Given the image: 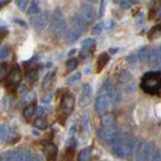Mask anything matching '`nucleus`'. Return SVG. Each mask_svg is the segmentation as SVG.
<instances>
[{
	"instance_id": "1",
	"label": "nucleus",
	"mask_w": 161,
	"mask_h": 161,
	"mask_svg": "<svg viewBox=\"0 0 161 161\" xmlns=\"http://www.w3.org/2000/svg\"><path fill=\"white\" fill-rule=\"evenodd\" d=\"M141 89L147 94H158L161 89V72H147L140 83Z\"/></svg>"
},
{
	"instance_id": "2",
	"label": "nucleus",
	"mask_w": 161,
	"mask_h": 161,
	"mask_svg": "<svg viewBox=\"0 0 161 161\" xmlns=\"http://www.w3.org/2000/svg\"><path fill=\"white\" fill-rule=\"evenodd\" d=\"M66 21L63 19V15L60 9H56L50 22V32L53 37H60L66 34Z\"/></svg>"
},
{
	"instance_id": "3",
	"label": "nucleus",
	"mask_w": 161,
	"mask_h": 161,
	"mask_svg": "<svg viewBox=\"0 0 161 161\" xmlns=\"http://www.w3.org/2000/svg\"><path fill=\"white\" fill-rule=\"evenodd\" d=\"M155 145L154 142H138L135 147V158L136 161H151L153 155L155 153Z\"/></svg>"
},
{
	"instance_id": "4",
	"label": "nucleus",
	"mask_w": 161,
	"mask_h": 161,
	"mask_svg": "<svg viewBox=\"0 0 161 161\" xmlns=\"http://www.w3.org/2000/svg\"><path fill=\"white\" fill-rule=\"evenodd\" d=\"M98 138L102 140L103 144H105L107 146L110 147V145L115 141V139L120 135L118 126L117 125H112V126H103L98 130Z\"/></svg>"
},
{
	"instance_id": "5",
	"label": "nucleus",
	"mask_w": 161,
	"mask_h": 161,
	"mask_svg": "<svg viewBox=\"0 0 161 161\" xmlns=\"http://www.w3.org/2000/svg\"><path fill=\"white\" fill-rule=\"evenodd\" d=\"M31 24L32 26L37 30V31H41L43 30L47 25H48V21H50V16H48V13H40L35 16H31Z\"/></svg>"
},
{
	"instance_id": "6",
	"label": "nucleus",
	"mask_w": 161,
	"mask_h": 161,
	"mask_svg": "<svg viewBox=\"0 0 161 161\" xmlns=\"http://www.w3.org/2000/svg\"><path fill=\"white\" fill-rule=\"evenodd\" d=\"M75 103H76L75 97L72 94H69V93H67V94H64L62 97V99H61V108H62L66 118L72 113V110L75 108Z\"/></svg>"
},
{
	"instance_id": "7",
	"label": "nucleus",
	"mask_w": 161,
	"mask_h": 161,
	"mask_svg": "<svg viewBox=\"0 0 161 161\" xmlns=\"http://www.w3.org/2000/svg\"><path fill=\"white\" fill-rule=\"evenodd\" d=\"M110 98L107 96V94H101L97 97L96 103H94V110L98 113V114H103L105 113V110L109 108L110 105Z\"/></svg>"
},
{
	"instance_id": "8",
	"label": "nucleus",
	"mask_w": 161,
	"mask_h": 161,
	"mask_svg": "<svg viewBox=\"0 0 161 161\" xmlns=\"http://www.w3.org/2000/svg\"><path fill=\"white\" fill-rule=\"evenodd\" d=\"M80 15L86 20V22H93L96 19V10L89 4H83L80 8Z\"/></svg>"
},
{
	"instance_id": "9",
	"label": "nucleus",
	"mask_w": 161,
	"mask_h": 161,
	"mask_svg": "<svg viewBox=\"0 0 161 161\" xmlns=\"http://www.w3.org/2000/svg\"><path fill=\"white\" fill-rule=\"evenodd\" d=\"M21 78H22V76H21V69L19 66H14L13 68H11V71L9 72V75H8V86H11V87H16L19 83H20Z\"/></svg>"
},
{
	"instance_id": "10",
	"label": "nucleus",
	"mask_w": 161,
	"mask_h": 161,
	"mask_svg": "<svg viewBox=\"0 0 161 161\" xmlns=\"http://www.w3.org/2000/svg\"><path fill=\"white\" fill-rule=\"evenodd\" d=\"M92 96H93L92 87H91V84L86 83V84L82 87V92H80V105H82V107L87 105L89 102L92 101Z\"/></svg>"
},
{
	"instance_id": "11",
	"label": "nucleus",
	"mask_w": 161,
	"mask_h": 161,
	"mask_svg": "<svg viewBox=\"0 0 161 161\" xmlns=\"http://www.w3.org/2000/svg\"><path fill=\"white\" fill-rule=\"evenodd\" d=\"M71 24H72V27H75L76 30H78L80 32H84L87 30V24L86 20L80 16V15H72L71 16Z\"/></svg>"
},
{
	"instance_id": "12",
	"label": "nucleus",
	"mask_w": 161,
	"mask_h": 161,
	"mask_svg": "<svg viewBox=\"0 0 161 161\" xmlns=\"http://www.w3.org/2000/svg\"><path fill=\"white\" fill-rule=\"evenodd\" d=\"M80 34L78 30H76L75 27H71V29H68L67 31H66V34H64V41L67 42V43H73V42H76V41L80 39Z\"/></svg>"
},
{
	"instance_id": "13",
	"label": "nucleus",
	"mask_w": 161,
	"mask_h": 161,
	"mask_svg": "<svg viewBox=\"0 0 161 161\" xmlns=\"http://www.w3.org/2000/svg\"><path fill=\"white\" fill-rule=\"evenodd\" d=\"M45 154H46L47 161H55L56 154H57V147L53 144H47L45 146Z\"/></svg>"
},
{
	"instance_id": "14",
	"label": "nucleus",
	"mask_w": 161,
	"mask_h": 161,
	"mask_svg": "<svg viewBox=\"0 0 161 161\" xmlns=\"http://www.w3.org/2000/svg\"><path fill=\"white\" fill-rule=\"evenodd\" d=\"M110 60V56H109V53H107V52H103L101 53V56L98 57V60H97V72L99 73L102 69L105 67V64L109 62Z\"/></svg>"
},
{
	"instance_id": "15",
	"label": "nucleus",
	"mask_w": 161,
	"mask_h": 161,
	"mask_svg": "<svg viewBox=\"0 0 161 161\" xmlns=\"http://www.w3.org/2000/svg\"><path fill=\"white\" fill-rule=\"evenodd\" d=\"M35 155L31 154V151L29 150H20L16 151V160L15 161H32Z\"/></svg>"
},
{
	"instance_id": "16",
	"label": "nucleus",
	"mask_w": 161,
	"mask_h": 161,
	"mask_svg": "<svg viewBox=\"0 0 161 161\" xmlns=\"http://www.w3.org/2000/svg\"><path fill=\"white\" fill-rule=\"evenodd\" d=\"M151 50L149 47H142L139 53H138V57H139V61L140 62H149L150 61V57H151Z\"/></svg>"
},
{
	"instance_id": "17",
	"label": "nucleus",
	"mask_w": 161,
	"mask_h": 161,
	"mask_svg": "<svg viewBox=\"0 0 161 161\" xmlns=\"http://www.w3.org/2000/svg\"><path fill=\"white\" fill-rule=\"evenodd\" d=\"M102 125L103 126H112V125H115V118L113 114H105L102 117Z\"/></svg>"
},
{
	"instance_id": "18",
	"label": "nucleus",
	"mask_w": 161,
	"mask_h": 161,
	"mask_svg": "<svg viewBox=\"0 0 161 161\" xmlns=\"http://www.w3.org/2000/svg\"><path fill=\"white\" fill-rule=\"evenodd\" d=\"M149 62H150V64L153 67H160L161 66V58L160 56H159V53H158V50H154L151 52V57H150Z\"/></svg>"
},
{
	"instance_id": "19",
	"label": "nucleus",
	"mask_w": 161,
	"mask_h": 161,
	"mask_svg": "<svg viewBox=\"0 0 161 161\" xmlns=\"http://www.w3.org/2000/svg\"><path fill=\"white\" fill-rule=\"evenodd\" d=\"M109 98H110V102L115 105V104H118L119 102H120V98H121V94H120V91L117 88V87H114V89L112 91V93L108 96Z\"/></svg>"
},
{
	"instance_id": "20",
	"label": "nucleus",
	"mask_w": 161,
	"mask_h": 161,
	"mask_svg": "<svg viewBox=\"0 0 161 161\" xmlns=\"http://www.w3.org/2000/svg\"><path fill=\"white\" fill-rule=\"evenodd\" d=\"M96 47V41L93 39H86V40L82 42V50L83 51H92L93 48Z\"/></svg>"
},
{
	"instance_id": "21",
	"label": "nucleus",
	"mask_w": 161,
	"mask_h": 161,
	"mask_svg": "<svg viewBox=\"0 0 161 161\" xmlns=\"http://www.w3.org/2000/svg\"><path fill=\"white\" fill-rule=\"evenodd\" d=\"M15 160H16V151H14V150H9V151L3 153L1 159H0V161H15Z\"/></svg>"
},
{
	"instance_id": "22",
	"label": "nucleus",
	"mask_w": 161,
	"mask_h": 161,
	"mask_svg": "<svg viewBox=\"0 0 161 161\" xmlns=\"http://www.w3.org/2000/svg\"><path fill=\"white\" fill-rule=\"evenodd\" d=\"M82 78V73L80 72H76V73H73L72 76H69L67 80H66V83H67V86H75L76 83H78Z\"/></svg>"
},
{
	"instance_id": "23",
	"label": "nucleus",
	"mask_w": 161,
	"mask_h": 161,
	"mask_svg": "<svg viewBox=\"0 0 161 161\" xmlns=\"http://www.w3.org/2000/svg\"><path fill=\"white\" fill-rule=\"evenodd\" d=\"M35 112H36V108H35V105H32V104L27 105V107L24 109V118H25L26 120L31 119V117L35 114Z\"/></svg>"
},
{
	"instance_id": "24",
	"label": "nucleus",
	"mask_w": 161,
	"mask_h": 161,
	"mask_svg": "<svg viewBox=\"0 0 161 161\" xmlns=\"http://www.w3.org/2000/svg\"><path fill=\"white\" fill-rule=\"evenodd\" d=\"M91 160V149L86 147L83 150H80V153L78 154V160L77 161H89Z\"/></svg>"
},
{
	"instance_id": "25",
	"label": "nucleus",
	"mask_w": 161,
	"mask_h": 161,
	"mask_svg": "<svg viewBox=\"0 0 161 161\" xmlns=\"http://www.w3.org/2000/svg\"><path fill=\"white\" fill-rule=\"evenodd\" d=\"M160 35H161V24L160 25L154 26V27L150 30V32H149V39H150V40H154V39L159 37Z\"/></svg>"
},
{
	"instance_id": "26",
	"label": "nucleus",
	"mask_w": 161,
	"mask_h": 161,
	"mask_svg": "<svg viewBox=\"0 0 161 161\" xmlns=\"http://www.w3.org/2000/svg\"><path fill=\"white\" fill-rule=\"evenodd\" d=\"M10 134H11V130L9 129V126H8L6 124H3V125H1V141L9 140Z\"/></svg>"
},
{
	"instance_id": "27",
	"label": "nucleus",
	"mask_w": 161,
	"mask_h": 161,
	"mask_svg": "<svg viewBox=\"0 0 161 161\" xmlns=\"http://www.w3.org/2000/svg\"><path fill=\"white\" fill-rule=\"evenodd\" d=\"M27 13H29V15H34V16L37 15V14H40V6H39V4L36 1H32L30 4V8H29Z\"/></svg>"
},
{
	"instance_id": "28",
	"label": "nucleus",
	"mask_w": 161,
	"mask_h": 161,
	"mask_svg": "<svg viewBox=\"0 0 161 161\" xmlns=\"http://www.w3.org/2000/svg\"><path fill=\"white\" fill-rule=\"evenodd\" d=\"M26 78H27V80H29L30 83H34L35 80H37V71H36L35 68L29 69V71L26 72Z\"/></svg>"
},
{
	"instance_id": "29",
	"label": "nucleus",
	"mask_w": 161,
	"mask_h": 161,
	"mask_svg": "<svg viewBox=\"0 0 161 161\" xmlns=\"http://www.w3.org/2000/svg\"><path fill=\"white\" fill-rule=\"evenodd\" d=\"M34 125H35V128H37V129H47L48 123H47L46 119H43V118H37L36 120L34 121Z\"/></svg>"
},
{
	"instance_id": "30",
	"label": "nucleus",
	"mask_w": 161,
	"mask_h": 161,
	"mask_svg": "<svg viewBox=\"0 0 161 161\" xmlns=\"http://www.w3.org/2000/svg\"><path fill=\"white\" fill-rule=\"evenodd\" d=\"M52 80H53V72L47 73V75H46V77H45V80H43L42 87H43L45 89L50 88V87H51V84H52Z\"/></svg>"
},
{
	"instance_id": "31",
	"label": "nucleus",
	"mask_w": 161,
	"mask_h": 161,
	"mask_svg": "<svg viewBox=\"0 0 161 161\" xmlns=\"http://www.w3.org/2000/svg\"><path fill=\"white\" fill-rule=\"evenodd\" d=\"M78 66V61L76 58H69V60L66 62V67H67V71L71 72V71H75Z\"/></svg>"
},
{
	"instance_id": "32",
	"label": "nucleus",
	"mask_w": 161,
	"mask_h": 161,
	"mask_svg": "<svg viewBox=\"0 0 161 161\" xmlns=\"http://www.w3.org/2000/svg\"><path fill=\"white\" fill-rule=\"evenodd\" d=\"M119 80H120V83H128V82H130L131 80V76H130V73L129 72H126V71H121L120 75H119Z\"/></svg>"
},
{
	"instance_id": "33",
	"label": "nucleus",
	"mask_w": 161,
	"mask_h": 161,
	"mask_svg": "<svg viewBox=\"0 0 161 161\" xmlns=\"http://www.w3.org/2000/svg\"><path fill=\"white\" fill-rule=\"evenodd\" d=\"M103 27H104V25H103L102 22L96 24V25L92 27V34H93V35H101L102 31H103Z\"/></svg>"
},
{
	"instance_id": "34",
	"label": "nucleus",
	"mask_w": 161,
	"mask_h": 161,
	"mask_svg": "<svg viewBox=\"0 0 161 161\" xmlns=\"http://www.w3.org/2000/svg\"><path fill=\"white\" fill-rule=\"evenodd\" d=\"M82 128H83L84 131L89 130V118H88V114H83V117H82Z\"/></svg>"
},
{
	"instance_id": "35",
	"label": "nucleus",
	"mask_w": 161,
	"mask_h": 161,
	"mask_svg": "<svg viewBox=\"0 0 161 161\" xmlns=\"http://www.w3.org/2000/svg\"><path fill=\"white\" fill-rule=\"evenodd\" d=\"M34 98H35L34 92H27V93H25V94H24V97H22V102H24V103H31V102L34 101Z\"/></svg>"
},
{
	"instance_id": "36",
	"label": "nucleus",
	"mask_w": 161,
	"mask_h": 161,
	"mask_svg": "<svg viewBox=\"0 0 161 161\" xmlns=\"http://www.w3.org/2000/svg\"><path fill=\"white\" fill-rule=\"evenodd\" d=\"M131 0H120V3H119V5H120L121 9H124V10H128V9H130L131 8Z\"/></svg>"
},
{
	"instance_id": "37",
	"label": "nucleus",
	"mask_w": 161,
	"mask_h": 161,
	"mask_svg": "<svg viewBox=\"0 0 161 161\" xmlns=\"http://www.w3.org/2000/svg\"><path fill=\"white\" fill-rule=\"evenodd\" d=\"M29 3H30V0H16V5L20 10H25L26 6L29 5Z\"/></svg>"
},
{
	"instance_id": "38",
	"label": "nucleus",
	"mask_w": 161,
	"mask_h": 161,
	"mask_svg": "<svg viewBox=\"0 0 161 161\" xmlns=\"http://www.w3.org/2000/svg\"><path fill=\"white\" fill-rule=\"evenodd\" d=\"M9 48L6 47V46H3L1 47V52H0V57H1V60H5L8 56H9Z\"/></svg>"
},
{
	"instance_id": "39",
	"label": "nucleus",
	"mask_w": 161,
	"mask_h": 161,
	"mask_svg": "<svg viewBox=\"0 0 161 161\" xmlns=\"http://www.w3.org/2000/svg\"><path fill=\"white\" fill-rule=\"evenodd\" d=\"M151 161H161V151L160 149H155V153L153 155Z\"/></svg>"
},
{
	"instance_id": "40",
	"label": "nucleus",
	"mask_w": 161,
	"mask_h": 161,
	"mask_svg": "<svg viewBox=\"0 0 161 161\" xmlns=\"http://www.w3.org/2000/svg\"><path fill=\"white\" fill-rule=\"evenodd\" d=\"M126 60L134 66V64H136V62H138V60H139V57H138V55H131V56H128Z\"/></svg>"
},
{
	"instance_id": "41",
	"label": "nucleus",
	"mask_w": 161,
	"mask_h": 161,
	"mask_svg": "<svg viewBox=\"0 0 161 161\" xmlns=\"http://www.w3.org/2000/svg\"><path fill=\"white\" fill-rule=\"evenodd\" d=\"M51 101H52V94H46L45 97H42V99H41V102L42 103H45V104H50L51 103Z\"/></svg>"
},
{
	"instance_id": "42",
	"label": "nucleus",
	"mask_w": 161,
	"mask_h": 161,
	"mask_svg": "<svg viewBox=\"0 0 161 161\" xmlns=\"http://www.w3.org/2000/svg\"><path fill=\"white\" fill-rule=\"evenodd\" d=\"M35 114H36L39 118H42V115H45V109H43L42 107H37V108H36Z\"/></svg>"
},
{
	"instance_id": "43",
	"label": "nucleus",
	"mask_w": 161,
	"mask_h": 161,
	"mask_svg": "<svg viewBox=\"0 0 161 161\" xmlns=\"http://www.w3.org/2000/svg\"><path fill=\"white\" fill-rule=\"evenodd\" d=\"M113 26H114V21L113 20H107L104 22V27L105 29H112Z\"/></svg>"
},
{
	"instance_id": "44",
	"label": "nucleus",
	"mask_w": 161,
	"mask_h": 161,
	"mask_svg": "<svg viewBox=\"0 0 161 161\" xmlns=\"http://www.w3.org/2000/svg\"><path fill=\"white\" fill-rule=\"evenodd\" d=\"M105 10V0H101V10H99V16H103Z\"/></svg>"
},
{
	"instance_id": "45",
	"label": "nucleus",
	"mask_w": 161,
	"mask_h": 161,
	"mask_svg": "<svg viewBox=\"0 0 161 161\" xmlns=\"http://www.w3.org/2000/svg\"><path fill=\"white\" fill-rule=\"evenodd\" d=\"M5 66H6V64L3 62V63H1V78L5 77Z\"/></svg>"
},
{
	"instance_id": "46",
	"label": "nucleus",
	"mask_w": 161,
	"mask_h": 161,
	"mask_svg": "<svg viewBox=\"0 0 161 161\" xmlns=\"http://www.w3.org/2000/svg\"><path fill=\"white\" fill-rule=\"evenodd\" d=\"M75 131H76V126L73 125V126L71 128V130H69V138H73V135H75Z\"/></svg>"
},
{
	"instance_id": "47",
	"label": "nucleus",
	"mask_w": 161,
	"mask_h": 161,
	"mask_svg": "<svg viewBox=\"0 0 161 161\" xmlns=\"http://www.w3.org/2000/svg\"><path fill=\"white\" fill-rule=\"evenodd\" d=\"M10 3V0H0V5L1 6H5L6 4H9Z\"/></svg>"
},
{
	"instance_id": "48",
	"label": "nucleus",
	"mask_w": 161,
	"mask_h": 161,
	"mask_svg": "<svg viewBox=\"0 0 161 161\" xmlns=\"http://www.w3.org/2000/svg\"><path fill=\"white\" fill-rule=\"evenodd\" d=\"M142 18H144V14H142V13H140V14H139V16H138V24H141Z\"/></svg>"
},
{
	"instance_id": "49",
	"label": "nucleus",
	"mask_w": 161,
	"mask_h": 161,
	"mask_svg": "<svg viewBox=\"0 0 161 161\" xmlns=\"http://www.w3.org/2000/svg\"><path fill=\"white\" fill-rule=\"evenodd\" d=\"M15 21H16V22H19V24H20V25H22V26H24V27H26V26H27V25H26V24H25V22H24V21L19 20V19H15Z\"/></svg>"
},
{
	"instance_id": "50",
	"label": "nucleus",
	"mask_w": 161,
	"mask_h": 161,
	"mask_svg": "<svg viewBox=\"0 0 161 161\" xmlns=\"http://www.w3.org/2000/svg\"><path fill=\"white\" fill-rule=\"evenodd\" d=\"M75 53H77V50H71V51L68 52L69 56H72V55H75Z\"/></svg>"
},
{
	"instance_id": "51",
	"label": "nucleus",
	"mask_w": 161,
	"mask_h": 161,
	"mask_svg": "<svg viewBox=\"0 0 161 161\" xmlns=\"http://www.w3.org/2000/svg\"><path fill=\"white\" fill-rule=\"evenodd\" d=\"M158 19H160L161 20V6H160V9L158 10Z\"/></svg>"
},
{
	"instance_id": "52",
	"label": "nucleus",
	"mask_w": 161,
	"mask_h": 161,
	"mask_svg": "<svg viewBox=\"0 0 161 161\" xmlns=\"http://www.w3.org/2000/svg\"><path fill=\"white\" fill-rule=\"evenodd\" d=\"M109 52H112V53H115V52H118V48H110V50H109Z\"/></svg>"
},
{
	"instance_id": "53",
	"label": "nucleus",
	"mask_w": 161,
	"mask_h": 161,
	"mask_svg": "<svg viewBox=\"0 0 161 161\" xmlns=\"http://www.w3.org/2000/svg\"><path fill=\"white\" fill-rule=\"evenodd\" d=\"M32 133H34V135H36V136H39V135H40V133H39L36 129H34V130H32Z\"/></svg>"
},
{
	"instance_id": "54",
	"label": "nucleus",
	"mask_w": 161,
	"mask_h": 161,
	"mask_svg": "<svg viewBox=\"0 0 161 161\" xmlns=\"http://www.w3.org/2000/svg\"><path fill=\"white\" fill-rule=\"evenodd\" d=\"M156 50H158V53H159V56H160V58H161V46L160 47H158Z\"/></svg>"
},
{
	"instance_id": "55",
	"label": "nucleus",
	"mask_w": 161,
	"mask_h": 161,
	"mask_svg": "<svg viewBox=\"0 0 161 161\" xmlns=\"http://www.w3.org/2000/svg\"><path fill=\"white\" fill-rule=\"evenodd\" d=\"M32 161H41V160H40V158H39V156H34Z\"/></svg>"
},
{
	"instance_id": "56",
	"label": "nucleus",
	"mask_w": 161,
	"mask_h": 161,
	"mask_svg": "<svg viewBox=\"0 0 161 161\" xmlns=\"http://www.w3.org/2000/svg\"><path fill=\"white\" fill-rule=\"evenodd\" d=\"M87 1H89V3H97L98 0H87Z\"/></svg>"
},
{
	"instance_id": "57",
	"label": "nucleus",
	"mask_w": 161,
	"mask_h": 161,
	"mask_svg": "<svg viewBox=\"0 0 161 161\" xmlns=\"http://www.w3.org/2000/svg\"><path fill=\"white\" fill-rule=\"evenodd\" d=\"M114 3H117V4H119V3H120V0H114Z\"/></svg>"
}]
</instances>
